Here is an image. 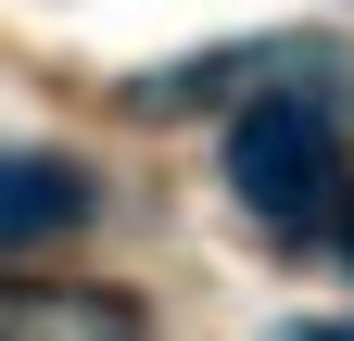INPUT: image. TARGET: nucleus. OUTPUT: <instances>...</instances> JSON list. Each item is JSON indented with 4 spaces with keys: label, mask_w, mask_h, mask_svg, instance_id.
<instances>
[{
    "label": "nucleus",
    "mask_w": 354,
    "mask_h": 341,
    "mask_svg": "<svg viewBox=\"0 0 354 341\" xmlns=\"http://www.w3.org/2000/svg\"><path fill=\"white\" fill-rule=\"evenodd\" d=\"M228 190L253 202L266 228H317L329 202H342V114L317 89L241 101V126H228Z\"/></svg>",
    "instance_id": "nucleus-1"
},
{
    "label": "nucleus",
    "mask_w": 354,
    "mask_h": 341,
    "mask_svg": "<svg viewBox=\"0 0 354 341\" xmlns=\"http://www.w3.org/2000/svg\"><path fill=\"white\" fill-rule=\"evenodd\" d=\"M76 215H88V164H64V152H0V253H13V240H51Z\"/></svg>",
    "instance_id": "nucleus-2"
},
{
    "label": "nucleus",
    "mask_w": 354,
    "mask_h": 341,
    "mask_svg": "<svg viewBox=\"0 0 354 341\" xmlns=\"http://www.w3.org/2000/svg\"><path fill=\"white\" fill-rule=\"evenodd\" d=\"M291 341H354V316H342V329H291Z\"/></svg>",
    "instance_id": "nucleus-3"
}]
</instances>
